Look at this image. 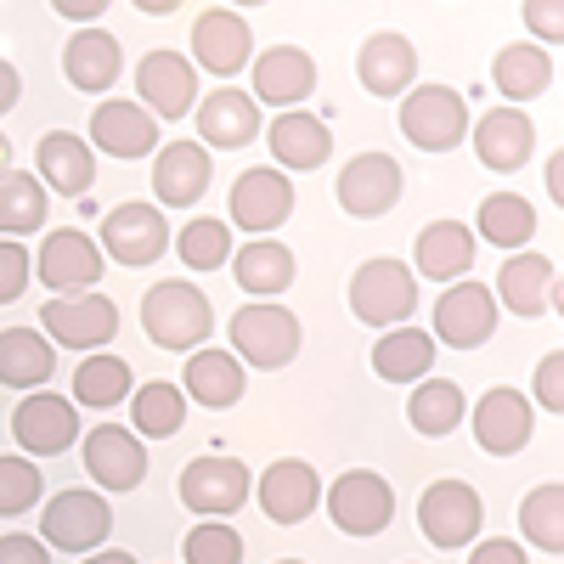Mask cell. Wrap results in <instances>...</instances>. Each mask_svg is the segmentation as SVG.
Returning a JSON list of instances; mask_svg holds the SVG:
<instances>
[{
  "label": "cell",
  "instance_id": "6da1fadb",
  "mask_svg": "<svg viewBox=\"0 0 564 564\" xmlns=\"http://www.w3.org/2000/svg\"><path fill=\"white\" fill-rule=\"evenodd\" d=\"M141 334H148L159 350L193 356L215 334V311H209V300L193 289V282L170 276V282H153V289L141 294Z\"/></svg>",
  "mask_w": 564,
  "mask_h": 564
},
{
  "label": "cell",
  "instance_id": "7a4b0ae2",
  "mask_svg": "<svg viewBox=\"0 0 564 564\" xmlns=\"http://www.w3.org/2000/svg\"><path fill=\"white\" fill-rule=\"evenodd\" d=\"M350 311H356V322L384 327V334L390 327H406V316L417 311V276L390 254L361 260L350 276Z\"/></svg>",
  "mask_w": 564,
  "mask_h": 564
},
{
  "label": "cell",
  "instance_id": "3957f363",
  "mask_svg": "<svg viewBox=\"0 0 564 564\" xmlns=\"http://www.w3.org/2000/svg\"><path fill=\"white\" fill-rule=\"evenodd\" d=\"M231 356H238L243 367H260V372H276L289 367L300 356V316L289 305H243L238 316H231Z\"/></svg>",
  "mask_w": 564,
  "mask_h": 564
},
{
  "label": "cell",
  "instance_id": "277c9868",
  "mask_svg": "<svg viewBox=\"0 0 564 564\" xmlns=\"http://www.w3.org/2000/svg\"><path fill=\"white\" fill-rule=\"evenodd\" d=\"M401 135L423 153H452L468 135V102L452 85H412L401 97Z\"/></svg>",
  "mask_w": 564,
  "mask_h": 564
},
{
  "label": "cell",
  "instance_id": "5b68a950",
  "mask_svg": "<svg viewBox=\"0 0 564 564\" xmlns=\"http://www.w3.org/2000/svg\"><path fill=\"white\" fill-rule=\"evenodd\" d=\"M327 520L345 536H379L395 520V491L384 475L372 468H345V475L327 486Z\"/></svg>",
  "mask_w": 564,
  "mask_h": 564
},
{
  "label": "cell",
  "instance_id": "8992f818",
  "mask_svg": "<svg viewBox=\"0 0 564 564\" xmlns=\"http://www.w3.org/2000/svg\"><path fill=\"white\" fill-rule=\"evenodd\" d=\"M40 265V282L52 289L57 300H68V294H90L97 289V276H102V249H97V238L90 231H79V226H63V231H45V243H40V254H34Z\"/></svg>",
  "mask_w": 564,
  "mask_h": 564
},
{
  "label": "cell",
  "instance_id": "52a82bcc",
  "mask_svg": "<svg viewBox=\"0 0 564 564\" xmlns=\"http://www.w3.org/2000/svg\"><path fill=\"white\" fill-rule=\"evenodd\" d=\"M249 468L238 463V457H220V452H209V457H193L181 468V502L198 513V520H226V513H238L243 502H249Z\"/></svg>",
  "mask_w": 564,
  "mask_h": 564
},
{
  "label": "cell",
  "instance_id": "ba28073f",
  "mask_svg": "<svg viewBox=\"0 0 564 564\" xmlns=\"http://www.w3.org/2000/svg\"><path fill=\"white\" fill-rule=\"evenodd\" d=\"M486 525V502L475 486L463 480H435L430 491L417 497V531L430 536L435 547H468Z\"/></svg>",
  "mask_w": 564,
  "mask_h": 564
},
{
  "label": "cell",
  "instance_id": "9c48e42d",
  "mask_svg": "<svg viewBox=\"0 0 564 564\" xmlns=\"http://www.w3.org/2000/svg\"><path fill=\"white\" fill-rule=\"evenodd\" d=\"M497 334V300H491V289L486 282H475V276H463V282H452V289L435 300V345H452V350H475V345H486Z\"/></svg>",
  "mask_w": 564,
  "mask_h": 564
},
{
  "label": "cell",
  "instance_id": "30bf717a",
  "mask_svg": "<svg viewBox=\"0 0 564 564\" xmlns=\"http://www.w3.org/2000/svg\"><path fill=\"white\" fill-rule=\"evenodd\" d=\"M40 531H45V542L63 547V553H97L102 536L113 531L108 497H102V491H63V497L45 502Z\"/></svg>",
  "mask_w": 564,
  "mask_h": 564
},
{
  "label": "cell",
  "instance_id": "8fae6325",
  "mask_svg": "<svg viewBox=\"0 0 564 564\" xmlns=\"http://www.w3.org/2000/svg\"><path fill=\"white\" fill-rule=\"evenodd\" d=\"M249 57H254V29L231 7H209L193 18V57L186 63H198L215 79H231L249 68Z\"/></svg>",
  "mask_w": 564,
  "mask_h": 564
},
{
  "label": "cell",
  "instance_id": "7c38bea8",
  "mask_svg": "<svg viewBox=\"0 0 564 564\" xmlns=\"http://www.w3.org/2000/svg\"><path fill=\"white\" fill-rule=\"evenodd\" d=\"M40 327L45 339H57L68 350H102L119 334V305L102 294H68V300L40 305Z\"/></svg>",
  "mask_w": 564,
  "mask_h": 564
},
{
  "label": "cell",
  "instance_id": "4fadbf2b",
  "mask_svg": "<svg viewBox=\"0 0 564 564\" xmlns=\"http://www.w3.org/2000/svg\"><path fill=\"white\" fill-rule=\"evenodd\" d=\"M102 254H113L119 265H153L170 249V220L159 215V204H119L102 215Z\"/></svg>",
  "mask_w": 564,
  "mask_h": 564
},
{
  "label": "cell",
  "instance_id": "5bb4252c",
  "mask_svg": "<svg viewBox=\"0 0 564 564\" xmlns=\"http://www.w3.org/2000/svg\"><path fill=\"white\" fill-rule=\"evenodd\" d=\"M226 215L243 231H254V238H271V231L294 215V181L282 170H243L238 181H231Z\"/></svg>",
  "mask_w": 564,
  "mask_h": 564
},
{
  "label": "cell",
  "instance_id": "9a60e30c",
  "mask_svg": "<svg viewBox=\"0 0 564 564\" xmlns=\"http://www.w3.org/2000/svg\"><path fill=\"white\" fill-rule=\"evenodd\" d=\"M12 441L34 457H57L79 441V406L68 395H52V390H40V395H23L18 412H12Z\"/></svg>",
  "mask_w": 564,
  "mask_h": 564
},
{
  "label": "cell",
  "instance_id": "2e32d148",
  "mask_svg": "<svg viewBox=\"0 0 564 564\" xmlns=\"http://www.w3.org/2000/svg\"><path fill=\"white\" fill-rule=\"evenodd\" d=\"M135 90L153 119H186L198 108V68L181 52H148L135 63Z\"/></svg>",
  "mask_w": 564,
  "mask_h": 564
},
{
  "label": "cell",
  "instance_id": "e0dca14e",
  "mask_svg": "<svg viewBox=\"0 0 564 564\" xmlns=\"http://www.w3.org/2000/svg\"><path fill=\"white\" fill-rule=\"evenodd\" d=\"M401 186H406V175L390 153H356L339 170V209L356 215V220H379V215L395 209Z\"/></svg>",
  "mask_w": 564,
  "mask_h": 564
},
{
  "label": "cell",
  "instance_id": "ac0fdd59",
  "mask_svg": "<svg viewBox=\"0 0 564 564\" xmlns=\"http://www.w3.org/2000/svg\"><path fill=\"white\" fill-rule=\"evenodd\" d=\"M254 497H260V513L271 525H300L322 502V480H316V468L305 457H276L254 480Z\"/></svg>",
  "mask_w": 564,
  "mask_h": 564
},
{
  "label": "cell",
  "instance_id": "d6986e66",
  "mask_svg": "<svg viewBox=\"0 0 564 564\" xmlns=\"http://www.w3.org/2000/svg\"><path fill=\"white\" fill-rule=\"evenodd\" d=\"M85 475L102 491H135L148 480V446L135 441V430L97 423V430L85 435Z\"/></svg>",
  "mask_w": 564,
  "mask_h": 564
},
{
  "label": "cell",
  "instance_id": "ffe728a7",
  "mask_svg": "<svg viewBox=\"0 0 564 564\" xmlns=\"http://www.w3.org/2000/svg\"><path fill=\"white\" fill-rule=\"evenodd\" d=\"M531 401L513 390V384H497L475 401V446L491 452V457H513V452H525L531 446Z\"/></svg>",
  "mask_w": 564,
  "mask_h": 564
},
{
  "label": "cell",
  "instance_id": "44dd1931",
  "mask_svg": "<svg viewBox=\"0 0 564 564\" xmlns=\"http://www.w3.org/2000/svg\"><path fill=\"white\" fill-rule=\"evenodd\" d=\"M356 79L367 97H406L412 79H417V45L395 29H379L361 40L356 52Z\"/></svg>",
  "mask_w": 564,
  "mask_h": 564
},
{
  "label": "cell",
  "instance_id": "7402d4cb",
  "mask_svg": "<svg viewBox=\"0 0 564 564\" xmlns=\"http://www.w3.org/2000/svg\"><path fill=\"white\" fill-rule=\"evenodd\" d=\"M249 79H254V90H249L254 102H271L282 113H294L316 90V63H311V52H300V45H271V52H260L249 63Z\"/></svg>",
  "mask_w": 564,
  "mask_h": 564
},
{
  "label": "cell",
  "instance_id": "603a6c76",
  "mask_svg": "<svg viewBox=\"0 0 564 564\" xmlns=\"http://www.w3.org/2000/svg\"><path fill=\"white\" fill-rule=\"evenodd\" d=\"M193 124H198V148H249V141L265 130V119H260V102L249 97V90H238V85H220V90H209V97L193 108Z\"/></svg>",
  "mask_w": 564,
  "mask_h": 564
},
{
  "label": "cell",
  "instance_id": "cb8c5ba5",
  "mask_svg": "<svg viewBox=\"0 0 564 564\" xmlns=\"http://www.w3.org/2000/svg\"><path fill=\"white\" fill-rule=\"evenodd\" d=\"M215 181V159L198 141H164L153 159V193L164 209H193Z\"/></svg>",
  "mask_w": 564,
  "mask_h": 564
},
{
  "label": "cell",
  "instance_id": "d4e9b609",
  "mask_svg": "<svg viewBox=\"0 0 564 564\" xmlns=\"http://www.w3.org/2000/svg\"><path fill=\"white\" fill-rule=\"evenodd\" d=\"M159 148V119L141 108V102H97L90 113V153H108V159H148Z\"/></svg>",
  "mask_w": 564,
  "mask_h": 564
},
{
  "label": "cell",
  "instance_id": "484cf974",
  "mask_svg": "<svg viewBox=\"0 0 564 564\" xmlns=\"http://www.w3.org/2000/svg\"><path fill=\"white\" fill-rule=\"evenodd\" d=\"M536 153V124L525 119V108H491L480 113L475 124V159L497 175H513V170H525V159Z\"/></svg>",
  "mask_w": 564,
  "mask_h": 564
},
{
  "label": "cell",
  "instance_id": "4316f807",
  "mask_svg": "<svg viewBox=\"0 0 564 564\" xmlns=\"http://www.w3.org/2000/svg\"><path fill=\"white\" fill-rule=\"evenodd\" d=\"M553 289H558V271H553V254H536V249H520L513 260H502V271H497V294L491 300H502L513 316H542V311H553ZM497 305V311H502Z\"/></svg>",
  "mask_w": 564,
  "mask_h": 564
},
{
  "label": "cell",
  "instance_id": "83f0119b",
  "mask_svg": "<svg viewBox=\"0 0 564 564\" xmlns=\"http://www.w3.org/2000/svg\"><path fill=\"white\" fill-rule=\"evenodd\" d=\"M265 141H271V159L276 170H322L327 159H334V130H327V119L294 108V113H276L265 124Z\"/></svg>",
  "mask_w": 564,
  "mask_h": 564
},
{
  "label": "cell",
  "instance_id": "f1b7e54d",
  "mask_svg": "<svg viewBox=\"0 0 564 564\" xmlns=\"http://www.w3.org/2000/svg\"><path fill=\"white\" fill-rule=\"evenodd\" d=\"M34 170H40V186H57L63 198H85L90 181H97V153H90L85 135L52 130L34 148Z\"/></svg>",
  "mask_w": 564,
  "mask_h": 564
},
{
  "label": "cell",
  "instance_id": "f546056e",
  "mask_svg": "<svg viewBox=\"0 0 564 564\" xmlns=\"http://www.w3.org/2000/svg\"><path fill=\"white\" fill-rule=\"evenodd\" d=\"M412 260H417V276L452 289V282H463L468 265H475V231H468L463 220H430L412 243Z\"/></svg>",
  "mask_w": 564,
  "mask_h": 564
},
{
  "label": "cell",
  "instance_id": "4dcf8cb0",
  "mask_svg": "<svg viewBox=\"0 0 564 564\" xmlns=\"http://www.w3.org/2000/svg\"><path fill=\"white\" fill-rule=\"evenodd\" d=\"M124 74V45H119V34H108V29H85V34H68V45H63V79L74 85V90H108L113 79Z\"/></svg>",
  "mask_w": 564,
  "mask_h": 564
},
{
  "label": "cell",
  "instance_id": "1f68e13d",
  "mask_svg": "<svg viewBox=\"0 0 564 564\" xmlns=\"http://www.w3.org/2000/svg\"><path fill=\"white\" fill-rule=\"evenodd\" d=\"M181 395L209 406V412L238 406L243 401V361L231 350H209V345L193 350V356H186V372H181Z\"/></svg>",
  "mask_w": 564,
  "mask_h": 564
},
{
  "label": "cell",
  "instance_id": "d6a6232c",
  "mask_svg": "<svg viewBox=\"0 0 564 564\" xmlns=\"http://www.w3.org/2000/svg\"><path fill=\"white\" fill-rule=\"evenodd\" d=\"M226 265H231V276H238V289H243V294H254V300L282 294V289H289V282L300 276L294 249H282L276 238H254V243H243Z\"/></svg>",
  "mask_w": 564,
  "mask_h": 564
},
{
  "label": "cell",
  "instance_id": "836d02e7",
  "mask_svg": "<svg viewBox=\"0 0 564 564\" xmlns=\"http://www.w3.org/2000/svg\"><path fill=\"white\" fill-rule=\"evenodd\" d=\"M491 85L508 97V108H520V102L542 97V90L553 85V57L542 52V45H531V40H513V45H502V52L491 57Z\"/></svg>",
  "mask_w": 564,
  "mask_h": 564
},
{
  "label": "cell",
  "instance_id": "e575fe53",
  "mask_svg": "<svg viewBox=\"0 0 564 564\" xmlns=\"http://www.w3.org/2000/svg\"><path fill=\"white\" fill-rule=\"evenodd\" d=\"M430 367H435L430 327H390V334L372 345V372H379L384 384H417V379H430Z\"/></svg>",
  "mask_w": 564,
  "mask_h": 564
},
{
  "label": "cell",
  "instance_id": "d590c367",
  "mask_svg": "<svg viewBox=\"0 0 564 564\" xmlns=\"http://www.w3.org/2000/svg\"><path fill=\"white\" fill-rule=\"evenodd\" d=\"M57 372V350L34 327H7L0 334V384L7 390H40Z\"/></svg>",
  "mask_w": 564,
  "mask_h": 564
},
{
  "label": "cell",
  "instance_id": "8d00e7d4",
  "mask_svg": "<svg viewBox=\"0 0 564 564\" xmlns=\"http://www.w3.org/2000/svg\"><path fill=\"white\" fill-rule=\"evenodd\" d=\"M463 417H468V395H463L452 379H435V372H430V379L412 384V395H406V423H412L417 435H430V441H435V435H452Z\"/></svg>",
  "mask_w": 564,
  "mask_h": 564
},
{
  "label": "cell",
  "instance_id": "74e56055",
  "mask_svg": "<svg viewBox=\"0 0 564 564\" xmlns=\"http://www.w3.org/2000/svg\"><path fill=\"white\" fill-rule=\"evenodd\" d=\"M475 231H480L491 249L520 254V249L536 238V209H531L520 193H491V198H480V209H475Z\"/></svg>",
  "mask_w": 564,
  "mask_h": 564
},
{
  "label": "cell",
  "instance_id": "f35d334b",
  "mask_svg": "<svg viewBox=\"0 0 564 564\" xmlns=\"http://www.w3.org/2000/svg\"><path fill=\"white\" fill-rule=\"evenodd\" d=\"M45 186L29 170H0V238H29V231L45 226Z\"/></svg>",
  "mask_w": 564,
  "mask_h": 564
},
{
  "label": "cell",
  "instance_id": "ab89813d",
  "mask_svg": "<svg viewBox=\"0 0 564 564\" xmlns=\"http://www.w3.org/2000/svg\"><path fill=\"white\" fill-rule=\"evenodd\" d=\"M130 390H135V372H130V361H124V356L97 350V356H85V361L74 367V401H79V406L108 412V406L130 401Z\"/></svg>",
  "mask_w": 564,
  "mask_h": 564
},
{
  "label": "cell",
  "instance_id": "60d3db41",
  "mask_svg": "<svg viewBox=\"0 0 564 564\" xmlns=\"http://www.w3.org/2000/svg\"><path fill=\"white\" fill-rule=\"evenodd\" d=\"M130 417H135V435H148V441H170V435L181 430V423H186V395H181V384L153 379V384L130 390Z\"/></svg>",
  "mask_w": 564,
  "mask_h": 564
},
{
  "label": "cell",
  "instance_id": "b9f144b4",
  "mask_svg": "<svg viewBox=\"0 0 564 564\" xmlns=\"http://www.w3.org/2000/svg\"><path fill=\"white\" fill-rule=\"evenodd\" d=\"M175 254H181L186 271H220V265L231 260V226L215 220V215L186 220L181 238H175Z\"/></svg>",
  "mask_w": 564,
  "mask_h": 564
},
{
  "label": "cell",
  "instance_id": "7bdbcfd3",
  "mask_svg": "<svg viewBox=\"0 0 564 564\" xmlns=\"http://www.w3.org/2000/svg\"><path fill=\"white\" fill-rule=\"evenodd\" d=\"M520 531L525 542H536L542 553H564V486L547 480L520 502Z\"/></svg>",
  "mask_w": 564,
  "mask_h": 564
},
{
  "label": "cell",
  "instance_id": "ee69618b",
  "mask_svg": "<svg viewBox=\"0 0 564 564\" xmlns=\"http://www.w3.org/2000/svg\"><path fill=\"white\" fill-rule=\"evenodd\" d=\"M40 491H45V480H40V468H34L29 457H18V452L0 457V520H18V513H29V508L40 502Z\"/></svg>",
  "mask_w": 564,
  "mask_h": 564
},
{
  "label": "cell",
  "instance_id": "f6af8a7d",
  "mask_svg": "<svg viewBox=\"0 0 564 564\" xmlns=\"http://www.w3.org/2000/svg\"><path fill=\"white\" fill-rule=\"evenodd\" d=\"M181 558L186 564H243V536L226 520H198V531H186Z\"/></svg>",
  "mask_w": 564,
  "mask_h": 564
},
{
  "label": "cell",
  "instance_id": "bcb514c9",
  "mask_svg": "<svg viewBox=\"0 0 564 564\" xmlns=\"http://www.w3.org/2000/svg\"><path fill=\"white\" fill-rule=\"evenodd\" d=\"M34 254L23 249V243H12V238H0V305H12V300H23V289L34 282V265H29Z\"/></svg>",
  "mask_w": 564,
  "mask_h": 564
},
{
  "label": "cell",
  "instance_id": "7dc6e473",
  "mask_svg": "<svg viewBox=\"0 0 564 564\" xmlns=\"http://www.w3.org/2000/svg\"><path fill=\"white\" fill-rule=\"evenodd\" d=\"M542 412H564V350H547L536 361V384H531Z\"/></svg>",
  "mask_w": 564,
  "mask_h": 564
},
{
  "label": "cell",
  "instance_id": "c3c4849f",
  "mask_svg": "<svg viewBox=\"0 0 564 564\" xmlns=\"http://www.w3.org/2000/svg\"><path fill=\"white\" fill-rule=\"evenodd\" d=\"M525 23L542 40H564V0H525Z\"/></svg>",
  "mask_w": 564,
  "mask_h": 564
},
{
  "label": "cell",
  "instance_id": "681fc988",
  "mask_svg": "<svg viewBox=\"0 0 564 564\" xmlns=\"http://www.w3.org/2000/svg\"><path fill=\"white\" fill-rule=\"evenodd\" d=\"M0 564H52V553H45V542L12 531V536H0Z\"/></svg>",
  "mask_w": 564,
  "mask_h": 564
},
{
  "label": "cell",
  "instance_id": "f907efd6",
  "mask_svg": "<svg viewBox=\"0 0 564 564\" xmlns=\"http://www.w3.org/2000/svg\"><path fill=\"white\" fill-rule=\"evenodd\" d=\"M468 564H531L520 542L508 536H491V542H475V553H468Z\"/></svg>",
  "mask_w": 564,
  "mask_h": 564
},
{
  "label": "cell",
  "instance_id": "816d5d0a",
  "mask_svg": "<svg viewBox=\"0 0 564 564\" xmlns=\"http://www.w3.org/2000/svg\"><path fill=\"white\" fill-rule=\"evenodd\" d=\"M18 97H23V79H18V68H12L7 57H0V113H12Z\"/></svg>",
  "mask_w": 564,
  "mask_h": 564
},
{
  "label": "cell",
  "instance_id": "f5cc1de1",
  "mask_svg": "<svg viewBox=\"0 0 564 564\" xmlns=\"http://www.w3.org/2000/svg\"><path fill=\"white\" fill-rule=\"evenodd\" d=\"M57 18H68V23H90V18H102V0H63Z\"/></svg>",
  "mask_w": 564,
  "mask_h": 564
},
{
  "label": "cell",
  "instance_id": "db71d44e",
  "mask_svg": "<svg viewBox=\"0 0 564 564\" xmlns=\"http://www.w3.org/2000/svg\"><path fill=\"white\" fill-rule=\"evenodd\" d=\"M547 193H553V204H564V153L547 159Z\"/></svg>",
  "mask_w": 564,
  "mask_h": 564
},
{
  "label": "cell",
  "instance_id": "11a10c76",
  "mask_svg": "<svg viewBox=\"0 0 564 564\" xmlns=\"http://www.w3.org/2000/svg\"><path fill=\"white\" fill-rule=\"evenodd\" d=\"M85 564H135V558H130L124 547H102V553H90Z\"/></svg>",
  "mask_w": 564,
  "mask_h": 564
},
{
  "label": "cell",
  "instance_id": "9f6ffc18",
  "mask_svg": "<svg viewBox=\"0 0 564 564\" xmlns=\"http://www.w3.org/2000/svg\"><path fill=\"white\" fill-rule=\"evenodd\" d=\"M0 170H12V141L0 135Z\"/></svg>",
  "mask_w": 564,
  "mask_h": 564
},
{
  "label": "cell",
  "instance_id": "6f0895ef",
  "mask_svg": "<svg viewBox=\"0 0 564 564\" xmlns=\"http://www.w3.org/2000/svg\"><path fill=\"white\" fill-rule=\"evenodd\" d=\"M276 564H305V558H276Z\"/></svg>",
  "mask_w": 564,
  "mask_h": 564
}]
</instances>
